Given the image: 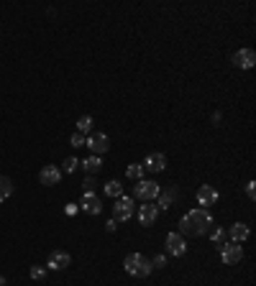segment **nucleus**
<instances>
[{
	"label": "nucleus",
	"mask_w": 256,
	"mask_h": 286,
	"mask_svg": "<svg viewBox=\"0 0 256 286\" xmlns=\"http://www.w3.org/2000/svg\"><path fill=\"white\" fill-rule=\"evenodd\" d=\"M210 230H213V215L203 207L192 209L179 220V233L182 235H207Z\"/></svg>",
	"instance_id": "f257e3e1"
},
{
	"label": "nucleus",
	"mask_w": 256,
	"mask_h": 286,
	"mask_svg": "<svg viewBox=\"0 0 256 286\" xmlns=\"http://www.w3.org/2000/svg\"><path fill=\"white\" fill-rule=\"evenodd\" d=\"M123 266H126L128 274L136 276V279H144V276L152 274V261H149L146 255H141V253H128Z\"/></svg>",
	"instance_id": "f03ea898"
},
{
	"label": "nucleus",
	"mask_w": 256,
	"mask_h": 286,
	"mask_svg": "<svg viewBox=\"0 0 256 286\" xmlns=\"http://www.w3.org/2000/svg\"><path fill=\"white\" fill-rule=\"evenodd\" d=\"M133 197H118V202H115V207H113V220L115 222H126V220H131L133 217Z\"/></svg>",
	"instance_id": "7ed1b4c3"
},
{
	"label": "nucleus",
	"mask_w": 256,
	"mask_h": 286,
	"mask_svg": "<svg viewBox=\"0 0 256 286\" xmlns=\"http://www.w3.org/2000/svg\"><path fill=\"white\" fill-rule=\"evenodd\" d=\"M159 184L156 182H146V179H141V182H136V187H133V194H136L139 200H144V202H152V200H156L159 197Z\"/></svg>",
	"instance_id": "20e7f679"
},
{
	"label": "nucleus",
	"mask_w": 256,
	"mask_h": 286,
	"mask_svg": "<svg viewBox=\"0 0 256 286\" xmlns=\"http://www.w3.org/2000/svg\"><path fill=\"white\" fill-rule=\"evenodd\" d=\"M85 146L93 151V156H100V154H105L110 148V141H108V135H105V133H93V135H87V138H85Z\"/></svg>",
	"instance_id": "39448f33"
},
{
	"label": "nucleus",
	"mask_w": 256,
	"mask_h": 286,
	"mask_svg": "<svg viewBox=\"0 0 256 286\" xmlns=\"http://www.w3.org/2000/svg\"><path fill=\"white\" fill-rule=\"evenodd\" d=\"M220 258H223L225 266H236L241 258H244V248H241V243L223 245V248H220Z\"/></svg>",
	"instance_id": "423d86ee"
},
{
	"label": "nucleus",
	"mask_w": 256,
	"mask_h": 286,
	"mask_svg": "<svg viewBox=\"0 0 256 286\" xmlns=\"http://www.w3.org/2000/svg\"><path fill=\"white\" fill-rule=\"evenodd\" d=\"M218 189L215 187H210V184H203L200 189H198V204L203 207V209H207V207H213L215 202H218Z\"/></svg>",
	"instance_id": "0eeeda50"
},
{
	"label": "nucleus",
	"mask_w": 256,
	"mask_h": 286,
	"mask_svg": "<svg viewBox=\"0 0 256 286\" xmlns=\"http://www.w3.org/2000/svg\"><path fill=\"white\" fill-rule=\"evenodd\" d=\"M167 253L169 255H185L187 253V243H185V238L179 235V233H169L167 235Z\"/></svg>",
	"instance_id": "6e6552de"
},
{
	"label": "nucleus",
	"mask_w": 256,
	"mask_h": 286,
	"mask_svg": "<svg viewBox=\"0 0 256 286\" xmlns=\"http://www.w3.org/2000/svg\"><path fill=\"white\" fill-rule=\"evenodd\" d=\"M80 207L85 209V212H90V215H100L102 202H100V197H98L95 192H85L82 200H80Z\"/></svg>",
	"instance_id": "1a4fd4ad"
},
{
	"label": "nucleus",
	"mask_w": 256,
	"mask_h": 286,
	"mask_svg": "<svg viewBox=\"0 0 256 286\" xmlns=\"http://www.w3.org/2000/svg\"><path fill=\"white\" fill-rule=\"evenodd\" d=\"M59 179H62V169L54 166V163H49V166H44V169L39 171V182H41V184H47V187L59 184Z\"/></svg>",
	"instance_id": "9d476101"
},
{
	"label": "nucleus",
	"mask_w": 256,
	"mask_h": 286,
	"mask_svg": "<svg viewBox=\"0 0 256 286\" xmlns=\"http://www.w3.org/2000/svg\"><path fill=\"white\" fill-rule=\"evenodd\" d=\"M233 64H236L238 69H251V67L256 64V51H254V49H241V51H236Z\"/></svg>",
	"instance_id": "9b49d317"
},
{
	"label": "nucleus",
	"mask_w": 256,
	"mask_h": 286,
	"mask_svg": "<svg viewBox=\"0 0 256 286\" xmlns=\"http://www.w3.org/2000/svg\"><path fill=\"white\" fill-rule=\"evenodd\" d=\"M141 166L146 171H164V169H167V156H164V154H149Z\"/></svg>",
	"instance_id": "f8f14e48"
},
{
	"label": "nucleus",
	"mask_w": 256,
	"mask_h": 286,
	"mask_svg": "<svg viewBox=\"0 0 256 286\" xmlns=\"http://www.w3.org/2000/svg\"><path fill=\"white\" fill-rule=\"evenodd\" d=\"M69 263H72V255H69V253H64V250H54V253L49 255V263H47V266H49L51 271H62V268H67Z\"/></svg>",
	"instance_id": "ddd939ff"
},
{
	"label": "nucleus",
	"mask_w": 256,
	"mask_h": 286,
	"mask_svg": "<svg viewBox=\"0 0 256 286\" xmlns=\"http://www.w3.org/2000/svg\"><path fill=\"white\" fill-rule=\"evenodd\" d=\"M249 225H244V222H236V225H231V230L228 233H225V235H228L231 240H233V243H244V240L249 238Z\"/></svg>",
	"instance_id": "4468645a"
},
{
	"label": "nucleus",
	"mask_w": 256,
	"mask_h": 286,
	"mask_svg": "<svg viewBox=\"0 0 256 286\" xmlns=\"http://www.w3.org/2000/svg\"><path fill=\"white\" fill-rule=\"evenodd\" d=\"M156 215H159L156 204H141V207H139V222H141V225H152V222L156 220Z\"/></svg>",
	"instance_id": "2eb2a0df"
},
{
	"label": "nucleus",
	"mask_w": 256,
	"mask_h": 286,
	"mask_svg": "<svg viewBox=\"0 0 256 286\" xmlns=\"http://www.w3.org/2000/svg\"><path fill=\"white\" fill-rule=\"evenodd\" d=\"M177 200V189H167V192H159V207L156 209H169Z\"/></svg>",
	"instance_id": "dca6fc26"
},
{
	"label": "nucleus",
	"mask_w": 256,
	"mask_h": 286,
	"mask_svg": "<svg viewBox=\"0 0 256 286\" xmlns=\"http://www.w3.org/2000/svg\"><path fill=\"white\" fill-rule=\"evenodd\" d=\"M82 166H85V171L93 176V174H100V169H102V161H100V156H90L87 161H82Z\"/></svg>",
	"instance_id": "f3484780"
},
{
	"label": "nucleus",
	"mask_w": 256,
	"mask_h": 286,
	"mask_svg": "<svg viewBox=\"0 0 256 286\" xmlns=\"http://www.w3.org/2000/svg\"><path fill=\"white\" fill-rule=\"evenodd\" d=\"M10 194H13V182H10L8 176L0 174V202H5Z\"/></svg>",
	"instance_id": "a211bd4d"
},
{
	"label": "nucleus",
	"mask_w": 256,
	"mask_h": 286,
	"mask_svg": "<svg viewBox=\"0 0 256 286\" xmlns=\"http://www.w3.org/2000/svg\"><path fill=\"white\" fill-rule=\"evenodd\" d=\"M144 166H141V163H131V166L126 169V176L128 179H133V182H141V179H144Z\"/></svg>",
	"instance_id": "6ab92c4d"
},
{
	"label": "nucleus",
	"mask_w": 256,
	"mask_h": 286,
	"mask_svg": "<svg viewBox=\"0 0 256 286\" xmlns=\"http://www.w3.org/2000/svg\"><path fill=\"white\" fill-rule=\"evenodd\" d=\"M105 194H108V197H113V200H118V197H123V187H120L115 179H113V182L105 184Z\"/></svg>",
	"instance_id": "aec40b11"
},
{
	"label": "nucleus",
	"mask_w": 256,
	"mask_h": 286,
	"mask_svg": "<svg viewBox=\"0 0 256 286\" xmlns=\"http://www.w3.org/2000/svg\"><path fill=\"white\" fill-rule=\"evenodd\" d=\"M90 130H93V118H90V115H82L80 120H77V133H90Z\"/></svg>",
	"instance_id": "412c9836"
},
{
	"label": "nucleus",
	"mask_w": 256,
	"mask_h": 286,
	"mask_svg": "<svg viewBox=\"0 0 256 286\" xmlns=\"http://www.w3.org/2000/svg\"><path fill=\"white\" fill-rule=\"evenodd\" d=\"M80 159L77 156H69V159H64V166H62V171H67V174H74L77 171V166H80Z\"/></svg>",
	"instance_id": "4be33fe9"
},
{
	"label": "nucleus",
	"mask_w": 256,
	"mask_h": 286,
	"mask_svg": "<svg viewBox=\"0 0 256 286\" xmlns=\"http://www.w3.org/2000/svg\"><path fill=\"white\" fill-rule=\"evenodd\" d=\"M225 240H228V235H225V230H213V243L218 245V250L225 245Z\"/></svg>",
	"instance_id": "5701e85b"
},
{
	"label": "nucleus",
	"mask_w": 256,
	"mask_h": 286,
	"mask_svg": "<svg viewBox=\"0 0 256 286\" xmlns=\"http://www.w3.org/2000/svg\"><path fill=\"white\" fill-rule=\"evenodd\" d=\"M28 274H31L34 281H41L44 276H47V268H44V266H31V271H28Z\"/></svg>",
	"instance_id": "b1692460"
},
{
	"label": "nucleus",
	"mask_w": 256,
	"mask_h": 286,
	"mask_svg": "<svg viewBox=\"0 0 256 286\" xmlns=\"http://www.w3.org/2000/svg\"><path fill=\"white\" fill-rule=\"evenodd\" d=\"M69 143H72L74 148H80V146H85V135H82V133H74L72 138H69Z\"/></svg>",
	"instance_id": "393cba45"
},
{
	"label": "nucleus",
	"mask_w": 256,
	"mask_h": 286,
	"mask_svg": "<svg viewBox=\"0 0 256 286\" xmlns=\"http://www.w3.org/2000/svg\"><path fill=\"white\" fill-rule=\"evenodd\" d=\"M256 182H249L246 184V194H249V200H256V187H254Z\"/></svg>",
	"instance_id": "a878e982"
},
{
	"label": "nucleus",
	"mask_w": 256,
	"mask_h": 286,
	"mask_svg": "<svg viewBox=\"0 0 256 286\" xmlns=\"http://www.w3.org/2000/svg\"><path fill=\"white\" fill-rule=\"evenodd\" d=\"M82 187H85V192H93V189H95V179H93V176H87Z\"/></svg>",
	"instance_id": "bb28decb"
},
{
	"label": "nucleus",
	"mask_w": 256,
	"mask_h": 286,
	"mask_svg": "<svg viewBox=\"0 0 256 286\" xmlns=\"http://www.w3.org/2000/svg\"><path fill=\"white\" fill-rule=\"evenodd\" d=\"M164 263H167V258H164V255H156V258L152 261V268H161Z\"/></svg>",
	"instance_id": "cd10ccee"
},
{
	"label": "nucleus",
	"mask_w": 256,
	"mask_h": 286,
	"mask_svg": "<svg viewBox=\"0 0 256 286\" xmlns=\"http://www.w3.org/2000/svg\"><path fill=\"white\" fill-rule=\"evenodd\" d=\"M115 225H118V222H115V220H108V222H105V228H108V230H110V233H113V230H115Z\"/></svg>",
	"instance_id": "c85d7f7f"
},
{
	"label": "nucleus",
	"mask_w": 256,
	"mask_h": 286,
	"mask_svg": "<svg viewBox=\"0 0 256 286\" xmlns=\"http://www.w3.org/2000/svg\"><path fill=\"white\" fill-rule=\"evenodd\" d=\"M0 286H5V279H3V276H0Z\"/></svg>",
	"instance_id": "c756f323"
}]
</instances>
